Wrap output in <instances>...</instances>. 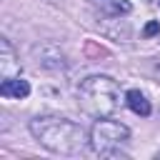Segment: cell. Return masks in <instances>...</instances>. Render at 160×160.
<instances>
[{"mask_svg": "<svg viewBox=\"0 0 160 160\" xmlns=\"http://www.w3.org/2000/svg\"><path fill=\"white\" fill-rule=\"evenodd\" d=\"M80 102L82 108L95 118H108L120 105V90L118 82L108 75H90L80 82Z\"/></svg>", "mask_w": 160, "mask_h": 160, "instance_id": "2", "label": "cell"}, {"mask_svg": "<svg viewBox=\"0 0 160 160\" xmlns=\"http://www.w3.org/2000/svg\"><path fill=\"white\" fill-rule=\"evenodd\" d=\"M158 32H160V22H158V20H150V22L145 25V30H142L145 38H152V35H158Z\"/></svg>", "mask_w": 160, "mask_h": 160, "instance_id": "7", "label": "cell"}, {"mask_svg": "<svg viewBox=\"0 0 160 160\" xmlns=\"http://www.w3.org/2000/svg\"><path fill=\"white\" fill-rule=\"evenodd\" d=\"M100 5V10H105L108 15H128L132 10V5L128 0H95Z\"/></svg>", "mask_w": 160, "mask_h": 160, "instance_id": "6", "label": "cell"}, {"mask_svg": "<svg viewBox=\"0 0 160 160\" xmlns=\"http://www.w3.org/2000/svg\"><path fill=\"white\" fill-rule=\"evenodd\" d=\"M128 138H130L128 125H122V122H118V120H105V118H100V120L92 125V130H90V145H92V150L100 152V155H115V148H118L120 142H125Z\"/></svg>", "mask_w": 160, "mask_h": 160, "instance_id": "3", "label": "cell"}, {"mask_svg": "<svg viewBox=\"0 0 160 160\" xmlns=\"http://www.w3.org/2000/svg\"><path fill=\"white\" fill-rule=\"evenodd\" d=\"M30 132L35 135V140L48 148L50 152H60V155H78L85 148V130L68 120V118H58V115H48V118H35L30 122Z\"/></svg>", "mask_w": 160, "mask_h": 160, "instance_id": "1", "label": "cell"}, {"mask_svg": "<svg viewBox=\"0 0 160 160\" xmlns=\"http://www.w3.org/2000/svg\"><path fill=\"white\" fill-rule=\"evenodd\" d=\"M125 102H128V108L135 112V115H142V118H148L150 115V100L140 92V90H128V95H125Z\"/></svg>", "mask_w": 160, "mask_h": 160, "instance_id": "5", "label": "cell"}, {"mask_svg": "<svg viewBox=\"0 0 160 160\" xmlns=\"http://www.w3.org/2000/svg\"><path fill=\"white\" fill-rule=\"evenodd\" d=\"M0 95H2V98L22 100V98L30 95V85H28V80H22V78H2V82H0Z\"/></svg>", "mask_w": 160, "mask_h": 160, "instance_id": "4", "label": "cell"}]
</instances>
